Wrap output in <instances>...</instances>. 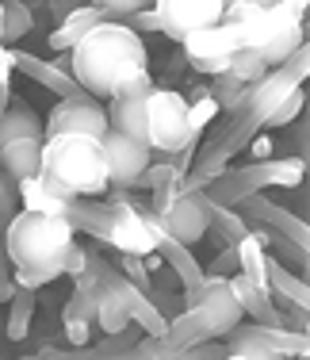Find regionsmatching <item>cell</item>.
I'll list each match as a JSON object with an SVG mask.
<instances>
[{
	"mask_svg": "<svg viewBox=\"0 0 310 360\" xmlns=\"http://www.w3.org/2000/svg\"><path fill=\"white\" fill-rule=\"evenodd\" d=\"M0 42H4V4H0Z\"/></svg>",
	"mask_w": 310,
	"mask_h": 360,
	"instance_id": "43",
	"label": "cell"
},
{
	"mask_svg": "<svg viewBox=\"0 0 310 360\" xmlns=\"http://www.w3.org/2000/svg\"><path fill=\"white\" fill-rule=\"evenodd\" d=\"M8 108H12V84H4V89H0V119L8 115Z\"/></svg>",
	"mask_w": 310,
	"mask_h": 360,
	"instance_id": "41",
	"label": "cell"
},
{
	"mask_svg": "<svg viewBox=\"0 0 310 360\" xmlns=\"http://www.w3.org/2000/svg\"><path fill=\"white\" fill-rule=\"evenodd\" d=\"M219 104H214V96H203V100H192L188 104V127H192V139H200V134L207 131V127L219 119Z\"/></svg>",
	"mask_w": 310,
	"mask_h": 360,
	"instance_id": "30",
	"label": "cell"
},
{
	"mask_svg": "<svg viewBox=\"0 0 310 360\" xmlns=\"http://www.w3.org/2000/svg\"><path fill=\"white\" fill-rule=\"evenodd\" d=\"M100 12H96V4H89V8H77L73 15H69L65 23H58L54 31H50V50H54V54H73L77 46H81L84 39L92 35V31L100 27Z\"/></svg>",
	"mask_w": 310,
	"mask_h": 360,
	"instance_id": "17",
	"label": "cell"
},
{
	"mask_svg": "<svg viewBox=\"0 0 310 360\" xmlns=\"http://www.w3.org/2000/svg\"><path fill=\"white\" fill-rule=\"evenodd\" d=\"M280 70L288 73L295 84H306V81H310V42H303V46H299L295 54H291L288 62L280 65Z\"/></svg>",
	"mask_w": 310,
	"mask_h": 360,
	"instance_id": "34",
	"label": "cell"
},
{
	"mask_svg": "<svg viewBox=\"0 0 310 360\" xmlns=\"http://www.w3.org/2000/svg\"><path fill=\"white\" fill-rule=\"evenodd\" d=\"M230 353H241L245 360H288V356H276V353H264V349H257V345H249V341H241V338H230Z\"/></svg>",
	"mask_w": 310,
	"mask_h": 360,
	"instance_id": "37",
	"label": "cell"
},
{
	"mask_svg": "<svg viewBox=\"0 0 310 360\" xmlns=\"http://www.w3.org/2000/svg\"><path fill=\"white\" fill-rule=\"evenodd\" d=\"M299 280H303V284H310V261H303V272H299Z\"/></svg>",
	"mask_w": 310,
	"mask_h": 360,
	"instance_id": "42",
	"label": "cell"
},
{
	"mask_svg": "<svg viewBox=\"0 0 310 360\" xmlns=\"http://www.w3.org/2000/svg\"><path fill=\"white\" fill-rule=\"evenodd\" d=\"M12 139H46V123L27 104H12L8 115L0 119V146Z\"/></svg>",
	"mask_w": 310,
	"mask_h": 360,
	"instance_id": "24",
	"label": "cell"
},
{
	"mask_svg": "<svg viewBox=\"0 0 310 360\" xmlns=\"http://www.w3.org/2000/svg\"><path fill=\"white\" fill-rule=\"evenodd\" d=\"M119 272H123L127 280H131L134 288H142L146 295L153 291V280H150V269H146L142 257H119Z\"/></svg>",
	"mask_w": 310,
	"mask_h": 360,
	"instance_id": "33",
	"label": "cell"
},
{
	"mask_svg": "<svg viewBox=\"0 0 310 360\" xmlns=\"http://www.w3.org/2000/svg\"><path fill=\"white\" fill-rule=\"evenodd\" d=\"M103 158H108V173H111V188L127 192V188H138L142 173L153 165V150L146 142H134L119 131H108L103 139Z\"/></svg>",
	"mask_w": 310,
	"mask_h": 360,
	"instance_id": "8",
	"label": "cell"
},
{
	"mask_svg": "<svg viewBox=\"0 0 310 360\" xmlns=\"http://www.w3.org/2000/svg\"><path fill=\"white\" fill-rule=\"evenodd\" d=\"M272 70H269V62L261 58V50H238L234 54V62H230V77L234 81H241V84H261L264 77H269Z\"/></svg>",
	"mask_w": 310,
	"mask_h": 360,
	"instance_id": "27",
	"label": "cell"
},
{
	"mask_svg": "<svg viewBox=\"0 0 310 360\" xmlns=\"http://www.w3.org/2000/svg\"><path fill=\"white\" fill-rule=\"evenodd\" d=\"M299 89H303V84H295V81H291V77L283 73V70H272L261 84H253V89H249V104H245V111H249V115H253L257 123L264 127V123L272 119V111L280 108L283 100L291 96V92H299Z\"/></svg>",
	"mask_w": 310,
	"mask_h": 360,
	"instance_id": "14",
	"label": "cell"
},
{
	"mask_svg": "<svg viewBox=\"0 0 310 360\" xmlns=\"http://www.w3.org/2000/svg\"><path fill=\"white\" fill-rule=\"evenodd\" d=\"M12 70H15V50H8V58H0V89L12 84Z\"/></svg>",
	"mask_w": 310,
	"mask_h": 360,
	"instance_id": "40",
	"label": "cell"
},
{
	"mask_svg": "<svg viewBox=\"0 0 310 360\" xmlns=\"http://www.w3.org/2000/svg\"><path fill=\"white\" fill-rule=\"evenodd\" d=\"M34 27V12L27 4H4V46H12V42H20L23 35H31Z\"/></svg>",
	"mask_w": 310,
	"mask_h": 360,
	"instance_id": "29",
	"label": "cell"
},
{
	"mask_svg": "<svg viewBox=\"0 0 310 360\" xmlns=\"http://www.w3.org/2000/svg\"><path fill=\"white\" fill-rule=\"evenodd\" d=\"M69 222H73V230L92 234L96 242L108 245L111 226H115V207H111V203H96V200H73V207H69Z\"/></svg>",
	"mask_w": 310,
	"mask_h": 360,
	"instance_id": "21",
	"label": "cell"
},
{
	"mask_svg": "<svg viewBox=\"0 0 310 360\" xmlns=\"http://www.w3.org/2000/svg\"><path fill=\"white\" fill-rule=\"evenodd\" d=\"M84 269H89V250H84V245H73V250L65 253V276L69 280H81Z\"/></svg>",
	"mask_w": 310,
	"mask_h": 360,
	"instance_id": "36",
	"label": "cell"
},
{
	"mask_svg": "<svg viewBox=\"0 0 310 360\" xmlns=\"http://www.w3.org/2000/svg\"><path fill=\"white\" fill-rule=\"evenodd\" d=\"M150 4H138V0H115V4H96L103 23H131L138 12H146Z\"/></svg>",
	"mask_w": 310,
	"mask_h": 360,
	"instance_id": "32",
	"label": "cell"
},
{
	"mask_svg": "<svg viewBox=\"0 0 310 360\" xmlns=\"http://www.w3.org/2000/svg\"><path fill=\"white\" fill-rule=\"evenodd\" d=\"M272 150H276V142L269 139V134H257L253 142H249V165H261V161H272Z\"/></svg>",
	"mask_w": 310,
	"mask_h": 360,
	"instance_id": "38",
	"label": "cell"
},
{
	"mask_svg": "<svg viewBox=\"0 0 310 360\" xmlns=\"http://www.w3.org/2000/svg\"><path fill=\"white\" fill-rule=\"evenodd\" d=\"M23 360H46V356H39V353H34V356H23Z\"/></svg>",
	"mask_w": 310,
	"mask_h": 360,
	"instance_id": "45",
	"label": "cell"
},
{
	"mask_svg": "<svg viewBox=\"0 0 310 360\" xmlns=\"http://www.w3.org/2000/svg\"><path fill=\"white\" fill-rule=\"evenodd\" d=\"M238 207H241V215H249L253 222H264V226H272L280 238H288L295 250H303V253L310 257V222L299 219L295 211L280 207V203L264 200V195H249L245 203H238Z\"/></svg>",
	"mask_w": 310,
	"mask_h": 360,
	"instance_id": "10",
	"label": "cell"
},
{
	"mask_svg": "<svg viewBox=\"0 0 310 360\" xmlns=\"http://www.w3.org/2000/svg\"><path fill=\"white\" fill-rule=\"evenodd\" d=\"M153 12L161 20V35H169L180 46H184L188 35L219 27L226 20V4L222 0H161V4H153Z\"/></svg>",
	"mask_w": 310,
	"mask_h": 360,
	"instance_id": "6",
	"label": "cell"
},
{
	"mask_svg": "<svg viewBox=\"0 0 310 360\" xmlns=\"http://www.w3.org/2000/svg\"><path fill=\"white\" fill-rule=\"evenodd\" d=\"M96 326H100V333H123L134 326L131 314H127V307H123V299L111 288L96 291Z\"/></svg>",
	"mask_w": 310,
	"mask_h": 360,
	"instance_id": "26",
	"label": "cell"
},
{
	"mask_svg": "<svg viewBox=\"0 0 310 360\" xmlns=\"http://www.w3.org/2000/svg\"><path fill=\"white\" fill-rule=\"evenodd\" d=\"M127 27H131L134 35H138V31H161V20H157V12H153V8H146V12H138Z\"/></svg>",
	"mask_w": 310,
	"mask_h": 360,
	"instance_id": "39",
	"label": "cell"
},
{
	"mask_svg": "<svg viewBox=\"0 0 310 360\" xmlns=\"http://www.w3.org/2000/svg\"><path fill=\"white\" fill-rule=\"evenodd\" d=\"M34 311H39V295L34 291H15V299L8 303V326H4V338L8 341H23L31 333V322H34Z\"/></svg>",
	"mask_w": 310,
	"mask_h": 360,
	"instance_id": "25",
	"label": "cell"
},
{
	"mask_svg": "<svg viewBox=\"0 0 310 360\" xmlns=\"http://www.w3.org/2000/svg\"><path fill=\"white\" fill-rule=\"evenodd\" d=\"M157 253L165 257V264L172 269V276L180 280V288H184V291H195V288L207 284V269H203L200 261H195V253L188 250V245L176 242V238L165 234V238L157 242Z\"/></svg>",
	"mask_w": 310,
	"mask_h": 360,
	"instance_id": "19",
	"label": "cell"
},
{
	"mask_svg": "<svg viewBox=\"0 0 310 360\" xmlns=\"http://www.w3.org/2000/svg\"><path fill=\"white\" fill-rule=\"evenodd\" d=\"M306 180V161L303 158H272L261 165L245 169H226L219 180H211L207 200L219 207H238L249 195H261L264 188H299Z\"/></svg>",
	"mask_w": 310,
	"mask_h": 360,
	"instance_id": "4",
	"label": "cell"
},
{
	"mask_svg": "<svg viewBox=\"0 0 310 360\" xmlns=\"http://www.w3.org/2000/svg\"><path fill=\"white\" fill-rule=\"evenodd\" d=\"M238 272H241V264H238V250H234V245L219 250V257H214V261L207 264V276H222V280H230V276H238Z\"/></svg>",
	"mask_w": 310,
	"mask_h": 360,
	"instance_id": "35",
	"label": "cell"
},
{
	"mask_svg": "<svg viewBox=\"0 0 310 360\" xmlns=\"http://www.w3.org/2000/svg\"><path fill=\"white\" fill-rule=\"evenodd\" d=\"M77 245V230L69 219H50L20 211L4 230V250L12 261V280L23 291H39L65 276V253Z\"/></svg>",
	"mask_w": 310,
	"mask_h": 360,
	"instance_id": "1",
	"label": "cell"
},
{
	"mask_svg": "<svg viewBox=\"0 0 310 360\" xmlns=\"http://www.w3.org/2000/svg\"><path fill=\"white\" fill-rule=\"evenodd\" d=\"M111 123H108V108H100L96 96L81 92L73 100H58L54 111L46 115V139L54 134H89V139H108Z\"/></svg>",
	"mask_w": 310,
	"mask_h": 360,
	"instance_id": "7",
	"label": "cell"
},
{
	"mask_svg": "<svg viewBox=\"0 0 310 360\" xmlns=\"http://www.w3.org/2000/svg\"><path fill=\"white\" fill-rule=\"evenodd\" d=\"M42 146L46 139H12L0 146V169H4L8 180H27L42 173Z\"/></svg>",
	"mask_w": 310,
	"mask_h": 360,
	"instance_id": "15",
	"label": "cell"
},
{
	"mask_svg": "<svg viewBox=\"0 0 310 360\" xmlns=\"http://www.w3.org/2000/svg\"><path fill=\"white\" fill-rule=\"evenodd\" d=\"M15 70L27 73L31 81H39L42 89H50L58 100H73V96H81V92H84L81 84H77V77H73V62H69V54L46 62V58H34V54L15 50Z\"/></svg>",
	"mask_w": 310,
	"mask_h": 360,
	"instance_id": "11",
	"label": "cell"
},
{
	"mask_svg": "<svg viewBox=\"0 0 310 360\" xmlns=\"http://www.w3.org/2000/svg\"><path fill=\"white\" fill-rule=\"evenodd\" d=\"M238 54V42L226 27H207V31H195V35L184 39V62L192 65L195 73H207V77H222L230 73V62Z\"/></svg>",
	"mask_w": 310,
	"mask_h": 360,
	"instance_id": "9",
	"label": "cell"
},
{
	"mask_svg": "<svg viewBox=\"0 0 310 360\" xmlns=\"http://www.w3.org/2000/svg\"><path fill=\"white\" fill-rule=\"evenodd\" d=\"M161 222H165L169 238H176L180 245H188V250H192V245L207 234V195L203 192L180 195V200L172 203L169 215H161Z\"/></svg>",
	"mask_w": 310,
	"mask_h": 360,
	"instance_id": "12",
	"label": "cell"
},
{
	"mask_svg": "<svg viewBox=\"0 0 310 360\" xmlns=\"http://www.w3.org/2000/svg\"><path fill=\"white\" fill-rule=\"evenodd\" d=\"M146 131H150V150L176 158L180 150L195 146L188 127V96H180L176 89H153L146 100Z\"/></svg>",
	"mask_w": 310,
	"mask_h": 360,
	"instance_id": "5",
	"label": "cell"
},
{
	"mask_svg": "<svg viewBox=\"0 0 310 360\" xmlns=\"http://www.w3.org/2000/svg\"><path fill=\"white\" fill-rule=\"evenodd\" d=\"M42 180L65 200H100L111 188L103 142L89 134H54L42 146Z\"/></svg>",
	"mask_w": 310,
	"mask_h": 360,
	"instance_id": "3",
	"label": "cell"
},
{
	"mask_svg": "<svg viewBox=\"0 0 310 360\" xmlns=\"http://www.w3.org/2000/svg\"><path fill=\"white\" fill-rule=\"evenodd\" d=\"M0 58H8V46H4V42H0Z\"/></svg>",
	"mask_w": 310,
	"mask_h": 360,
	"instance_id": "44",
	"label": "cell"
},
{
	"mask_svg": "<svg viewBox=\"0 0 310 360\" xmlns=\"http://www.w3.org/2000/svg\"><path fill=\"white\" fill-rule=\"evenodd\" d=\"M238 250V264H241V276L245 280H253L257 288H264V291H272L269 288V250H264V242H261V230H249L245 238L234 245Z\"/></svg>",
	"mask_w": 310,
	"mask_h": 360,
	"instance_id": "23",
	"label": "cell"
},
{
	"mask_svg": "<svg viewBox=\"0 0 310 360\" xmlns=\"http://www.w3.org/2000/svg\"><path fill=\"white\" fill-rule=\"evenodd\" d=\"M73 77L89 96L115 100L127 92V84L138 81L146 70V42L127 23H100L81 46L69 54Z\"/></svg>",
	"mask_w": 310,
	"mask_h": 360,
	"instance_id": "2",
	"label": "cell"
},
{
	"mask_svg": "<svg viewBox=\"0 0 310 360\" xmlns=\"http://www.w3.org/2000/svg\"><path fill=\"white\" fill-rule=\"evenodd\" d=\"M211 96H214V104H219L222 111H241L249 104V84H241L230 73H222V77H214Z\"/></svg>",
	"mask_w": 310,
	"mask_h": 360,
	"instance_id": "28",
	"label": "cell"
},
{
	"mask_svg": "<svg viewBox=\"0 0 310 360\" xmlns=\"http://www.w3.org/2000/svg\"><path fill=\"white\" fill-rule=\"evenodd\" d=\"M230 291L238 295L241 311H245L257 326H283V314H280V307H276L272 291L257 288L253 280H245L241 272H238V276H230Z\"/></svg>",
	"mask_w": 310,
	"mask_h": 360,
	"instance_id": "16",
	"label": "cell"
},
{
	"mask_svg": "<svg viewBox=\"0 0 310 360\" xmlns=\"http://www.w3.org/2000/svg\"><path fill=\"white\" fill-rule=\"evenodd\" d=\"M207 230L214 234V245L226 250V245H238L241 238L249 234V219L241 215V211H234V207H219V203L207 200Z\"/></svg>",
	"mask_w": 310,
	"mask_h": 360,
	"instance_id": "22",
	"label": "cell"
},
{
	"mask_svg": "<svg viewBox=\"0 0 310 360\" xmlns=\"http://www.w3.org/2000/svg\"><path fill=\"white\" fill-rule=\"evenodd\" d=\"M62 333L69 349H89L92 333H96V291L73 288V295L62 307Z\"/></svg>",
	"mask_w": 310,
	"mask_h": 360,
	"instance_id": "13",
	"label": "cell"
},
{
	"mask_svg": "<svg viewBox=\"0 0 310 360\" xmlns=\"http://www.w3.org/2000/svg\"><path fill=\"white\" fill-rule=\"evenodd\" d=\"M15 192H20L23 211H34V215H50V219H69V207H73V200L58 195L42 176L20 180V184H15Z\"/></svg>",
	"mask_w": 310,
	"mask_h": 360,
	"instance_id": "18",
	"label": "cell"
},
{
	"mask_svg": "<svg viewBox=\"0 0 310 360\" xmlns=\"http://www.w3.org/2000/svg\"><path fill=\"white\" fill-rule=\"evenodd\" d=\"M146 100L150 96H119V100H111L108 104L111 131H119V134H127V139L150 146V131H146Z\"/></svg>",
	"mask_w": 310,
	"mask_h": 360,
	"instance_id": "20",
	"label": "cell"
},
{
	"mask_svg": "<svg viewBox=\"0 0 310 360\" xmlns=\"http://www.w3.org/2000/svg\"><path fill=\"white\" fill-rule=\"evenodd\" d=\"M306 89H299V92H291V96L288 100H283V104L280 108H276L272 111V119H269V123H264V127H272V131H276V127H291V123H295V119L299 115H303V108H306Z\"/></svg>",
	"mask_w": 310,
	"mask_h": 360,
	"instance_id": "31",
	"label": "cell"
}]
</instances>
